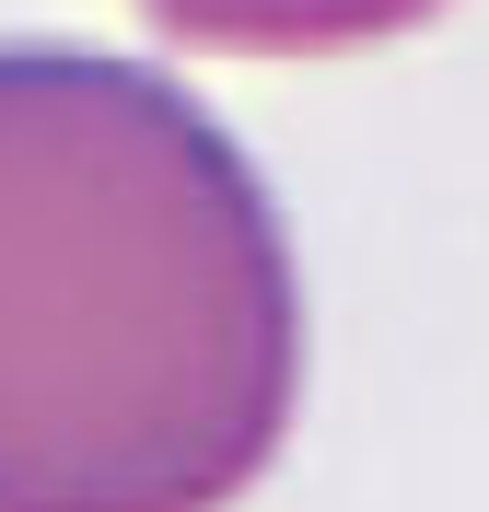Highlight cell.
Returning a JSON list of instances; mask_svg holds the SVG:
<instances>
[{
  "label": "cell",
  "mask_w": 489,
  "mask_h": 512,
  "mask_svg": "<svg viewBox=\"0 0 489 512\" xmlns=\"http://www.w3.org/2000/svg\"><path fill=\"white\" fill-rule=\"evenodd\" d=\"M315 303L257 152L163 59L0 35V512H233Z\"/></svg>",
  "instance_id": "cell-1"
},
{
  "label": "cell",
  "mask_w": 489,
  "mask_h": 512,
  "mask_svg": "<svg viewBox=\"0 0 489 512\" xmlns=\"http://www.w3.org/2000/svg\"><path fill=\"white\" fill-rule=\"evenodd\" d=\"M175 47H222V59H361L396 35L443 24L455 0H129Z\"/></svg>",
  "instance_id": "cell-2"
}]
</instances>
